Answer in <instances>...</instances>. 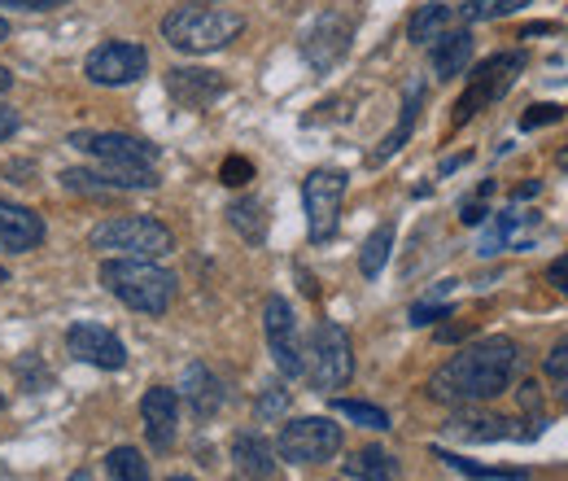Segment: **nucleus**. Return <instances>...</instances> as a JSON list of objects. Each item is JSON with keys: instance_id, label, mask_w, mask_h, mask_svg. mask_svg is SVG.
Instances as JSON below:
<instances>
[{"instance_id": "1", "label": "nucleus", "mask_w": 568, "mask_h": 481, "mask_svg": "<svg viewBox=\"0 0 568 481\" xmlns=\"http://www.w3.org/2000/svg\"><path fill=\"white\" fill-rule=\"evenodd\" d=\"M516 368H520V350L507 338H486L477 345H464L455 359H446L433 381H428V394L437 403H486L507 394V385L516 381Z\"/></svg>"}, {"instance_id": "2", "label": "nucleus", "mask_w": 568, "mask_h": 481, "mask_svg": "<svg viewBox=\"0 0 568 481\" xmlns=\"http://www.w3.org/2000/svg\"><path fill=\"white\" fill-rule=\"evenodd\" d=\"M101 284L132 311L141 315H162L175 298V275L158 268V259H105L101 263Z\"/></svg>"}, {"instance_id": "3", "label": "nucleus", "mask_w": 568, "mask_h": 481, "mask_svg": "<svg viewBox=\"0 0 568 481\" xmlns=\"http://www.w3.org/2000/svg\"><path fill=\"white\" fill-rule=\"evenodd\" d=\"M245 31V18L232 9H211V4H180L162 18V36L180 53H219Z\"/></svg>"}, {"instance_id": "4", "label": "nucleus", "mask_w": 568, "mask_h": 481, "mask_svg": "<svg viewBox=\"0 0 568 481\" xmlns=\"http://www.w3.org/2000/svg\"><path fill=\"white\" fill-rule=\"evenodd\" d=\"M92 245L97 250H114L119 259H166L175 250V237L166 223L149 219V214H119L92 228Z\"/></svg>"}, {"instance_id": "5", "label": "nucleus", "mask_w": 568, "mask_h": 481, "mask_svg": "<svg viewBox=\"0 0 568 481\" xmlns=\"http://www.w3.org/2000/svg\"><path fill=\"white\" fill-rule=\"evenodd\" d=\"M302 377H306L320 394H333V390H342V385L355 377V350H351V338H346L342 324L324 320V324L311 333Z\"/></svg>"}, {"instance_id": "6", "label": "nucleus", "mask_w": 568, "mask_h": 481, "mask_svg": "<svg viewBox=\"0 0 568 481\" xmlns=\"http://www.w3.org/2000/svg\"><path fill=\"white\" fill-rule=\"evenodd\" d=\"M342 202H346V176L333 167H320L302 184V207H306V232L315 245H328L342 223Z\"/></svg>"}, {"instance_id": "7", "label": "nucleus", "mask_w": 568, "mask_h": 481, "mask_svg": "<svg viewBox=\"0 0 568 481\" xmlns=\"http://www.w3.org/2000/svg\"><path fill=\"white\" fill-rule=\"evenodd\" d=\"M520 70H525V58H520V53H495V58H486L481 67L473 70L464 97L455 101V119H450V128H464L473 114H481L486 106H495L498 97L520 79Z\"/></svg>"}, {"instance_id": "8", "label": "nucleus", "mask_w": 568, "mask_h": 481, "mask_svg": "<svg viewBox=\"0 0 568 481\" xmlns=\"http://www.w3.org/2000/svg\"><path fill=\"white\" fill-rule=\"evenodd\" d=\"M276 451L288 464H324L342 451V424H333L328 415H302L288 420L276 438Z\"/></svg>"}, {"instance_id": "9", "label": "nucleus", "mask_w": 568, "mask_h": 481, "mask_svg": "<svg viewBox=\"0 0 568 481\" xmlns=\"http://www.w3.org/2000/svg\"><path fill=\"white\" fill-rule=\"evenodd\" d=\"M71 144L88 153L101 167H123V171H158V144L128 132H71Z\"/></svg>"}, {"instance_id": "10", "label": "nucleus", "mask_w": 568, "mask_h": 481, "mask_svg": "<svg viewBox=\"0 0 568 481\" xmlns=\"http://www.w3.org/2000/svg\"><path fill=\"white\" fill-rule=\"evenodd\" d=\"M144 70H149V53L132 40H105L88 53L83 74L97 83V88H123V83H136Z\"/></svg>"}, {"instance_id": "11", "label": "nucleus", "mask_w": 568, "mask_h": 481, "mask_svg": "<svg viewBox=\"0 0 568 481\" xmlns=\"http://www.w3.org/2000/svg\"><path fill=\"white\" fill-rule=\"evenodd\" d=\"M351 40H355V18L342 13V9H328L315 18V27L306 31L302 40V58L315 70H333L346 53H351Z\"/></svg>"}, {"instance_id": "12", "label": "nucleus", "mask_w": 568, "mask_h": 481, "mask_svg": "<svg viewBox=\"0 0 568 481\" xmlns=\"http://www.w3.org/2000/svg\"><path fill=\"white\" fill-rule=\"evenodd\" d=\"M263 329H267V345H272V359L284 377H302L306 368V350L297 338V320H293V307L284 298H267L263 307Z\"/></svg>"}, {"instance_id": "13", "label": "nucleus", "mask_w": 568, "mask_h": 481, "mask_svg": "<svg viewBox=\"0 0 568 481\" xmlns=\"http://www.w3.org/2000/svg\"><path fill=\"white\" fill-rule=\"evenodd\" d=\"M62 184L71 193H136V189H158V171H123V167H101V171H88V167H74L62 176Z\"/></svg>"}, {"instance_id": "14", "label": "nucleus", "mask_w": 568, "mask_h": 481, "mask_svg": "<svg viewBox=\"0 0 568 481\" xmlns=\"http://www.w3.org/2000/svg\"><path fill=\"white\" fill-rule=\"evenodd\" d=\"M67 345L79 363H92V368H105V372H119L128 363V345L119 342L105 324H74L67 333Z\"/></svg>"}, {"instance_id": "15", "label": "nucleus", "mask_w": 568, "mask_h": 481, "mask_svg": "<svg viewBox=\"0 0 568 481\" xmlns=\"http://www.w3.org/2000/svg\"><path fill=\"white\" fill-rule=\"evenodd\" d=\"M141 415H144V433H149L153 451H171V447H175V420H180V399H175V390L153 385L141 399Z\"/></svg>"}, {"instance_id": "16", "label": "nucleus", "mask_w": 568, "mask_h": 481, "mask_svg": "<svg viewBox=\"0 0 568 481\" xmlns=\"http://www.w3.org/2000/svg\"><path fill=\"white\" fill-rule=\"evenodd\" d=\"M44 241V219L18 202H0V254H27Z\"/></svg>"}, {"instance_id": "17", "label": "nucleus", "mask_w": 568, "mask_h": 481, "mask_svg": "<svg viewBox=\"0 0 568 481\" xmlns=\"http://www.w3.org/2000/svg\"><path fill=\"white\" fill-rule=\"evenodd\" d=\"M166 92H171L180 106L202 110V106H211V101H219V97L227 92V83H223V74H219V70L180 67V70H171V74H166Z\"/></svg>"}, {"instance_id": "18", "label": "nucleus", "mask_w": 568, "mask_h": 481, "mask_svg": "<svg viewBox=\"0 0 568 481\" xmlns=\"http://www.w3.org/2000/svg\"><path fill=\"white\" fill-rule=\"evenodd\" d=\"M420 110H425V83L416 79L412 88H407V97H403V114H398V123H394V132L381 140L376 149H372V167H381V162H389L407 140H412V132H416V123H420Z\"/></svg>"}, {"instance_id": "19", "label": "nucleus", "mask_w": 568, "mask_h": 481, "mask_svg": "<svg viewBox=\"0 0 568 481\" xmlns=\"http://www.w3.org/2000/svg\"><path fill=\"white\" fill-rule=\"evenodd\" d=\"M473 62V31L450 27L442 40H433V74L437 79H455Z\"/></svg>"}, {"instance_id": "20", "label": "nucleus", "mask_w": 568, "mask_h": 481, "mask_svg": "<svg viewBox=\"0 0 568 481\" xmlns=\"http://www.w3.org/2000/svg\"><path fill=\"white\" fill-rule=\"evenodd\" d=\"M184 399H189L193 415H202V420H211L223 408V385H219V377L206 363H189L184 368Z\"/></svg>"}, {"instance_id": "21", "label": "nucleus", "mask_w": 568, "mask_h": 481, "mask_svg": "<svg viewBox=\"0 0 568 481\" xmlns=\"http://www.w3.org/2000/svg\"><path fill=\"white\" fill-rule=\"evenodd\" d=\"M525 228H534V214H520V210H503L495 214V223L486 228V237H481V245H477V254L481 259H490L498 250H516V245H525Z\"/></svg>"}, {"instance_id": "22", "label": "nucleus", "mask_w": 568, "mask_h": 481, "mask_svg": "<svg viewBox=\"0 0 568 481\" xmlns=\"http://www.w3.org/2000/svg\"><path fill=\"white\" fill-rule=\"evenodd\" d=\"M232 455H236V469H241L245 478H254V481H263L272 469H276L272 447H267V438H263V433H236Z\"/></svg>"}, {"instance_id": "23", "label": "nucleus", "mask_w": 568, "mask_h": 481, "mask_svg": "<svg viewBox=\"0 0 568 481\" xmlns=\"http://www.w3.org/2000/svg\"><path fill=\"white\" fill-rule=\"evenodd\" d=\"M450 27H455V9L442 4V0H433V4H420V9L412 13L407 36H412V44H433V40H442Z\"/></svg>"}, {"instance_id": "24", "label": "nucleus", "mask_w": 568, "mask_h": 481, "mask_svg": "<svg viewBox=\"0 0 568 481\" xmlns=\"http://www.w3.org/2000/svg\"><path fill=\"white\" fill-rule=\"evenodd\" d=\"M455 438H468V442H498V438H520V429H511V420L503 415H455L446 424Z\"/></svg>"}, {"instance_id": "25", "label": "nucleus", "mask_w": 568, "mask_h": 481, "mask_svg": "<svg viewBox=\"0 0 568 481\" xmlns=\"http://www.w3.org/2000/svg\"><path fill=\"white\" fill-rule=\"evenodd\" d=\"M346 478L355 481H394L398 478V460L381 447H367V451H355L346 460Z\"/></svg>"}, {"instance_id": "26", "label": "nucleus", "mask_w": 568, "mask_h": 481, "mask_svg": "<svg viewBox=\"0 0 568 481\" xmlns=\"http://www.w3.org/2000/svg\"><path fill=\"white\" fill-rule=\"evenodd\" d=\"M227 223H232L245 241H254V245H258V241L267 237V207H263L258 198H241L236 207H227Z\"/></svg>"}, {"instance_id": "27", "label": "nucleus", "mask_w": 568, "mask_h": 481, "mask_svg": "<svg viewBox=\"0 0 568 481\" xmlns=\"http://www.w3.org/2000/svg\"><path fill=\"white\" fill-rule=\"evenodd\" d=\"M389 250H394V223H381L367 241H363V254H358V272L363 275H381V268L389 263Z\"/></svg>"}, {"instance_id": "28", "label": "nucleus", "mask_w": 568, "mask_h": 481, "mask_svg": "<svg viewBox=\"0 0 568 481\" xmlns=\"http://www.w3.org/2000/svg\"><path fill=\"white\" fill-rule=\"evenodd\" d=\"M446 469H455V473H464V478H486V481H525V469H486V464H473V460H464V455H450V451H433Z\"/></svg>"}, {"instance_id": "29", "label": "nucleus", "mask_w": 568, "mask_h": 481, "mask_svg": "<svg viewBox=\"0 0 568 481\" xmlns=\"http://www.w3.org/2000/svg\"><path fill=\"white\" fill-rule=\"evenodd\" d=\"M525 4H534V0H468L459 9V18L464 22H498V18H507V13L525 9Z\"/></svg>"}, {"instance_id": "30", "label": "nucleus", "mask_w": 568, "mask_h": 481, "mask_svg": "<svg viewBox=\"0 0 568 481\" xmlns=\"http://www.w3.org/2000/svg\"><path fill=\"white\" fill-rule=\"evenodd\" d=\"M333 412L346 415V420H355V424H363V429H389V415L381 412L376 403H358V399H333Z\"/></svg>"}, {"instance_id": "31", "label": "nucleus", "mask_w": 568, "mask_h": 481, "mask_svg": "<svg viewBox=\"0 0 568 481\" xmlns=\"http://www.w3.org/2000/svg\"><path fill=\"white\" fill-rule=\"evenodd\" d=\"M110 473L114 481H149V464L136 447H119V451H110Z\"/></svg>"}, {"instance_id": "32", "label": "nucleus", "mask_w": 568, "mask_h": 481, "mask_svg": "<svg viewBox=\"0 0 568 481\" xmlns=\"http://www.w3.org/2000/svg\"><path fill=\"white\" fill-rule=\"evenodd\" d=\"M490 193H495V180L477 184V193H473V198L459 207V219H464L468 228H477V223H486V219H490V207H486V202H490Z\"/></svg>"}, {"instance_id": "33", "label": "nucleus", "mask_w": 568, "mask_h": 481, "mask_svg": "<svg viewBox=\"0 0 568 481\" xmlns=\"http://www.w3.org/2000/svg\"><path fill=\"white\" fill-rule=\"evenodd\" d=\"M219 180H223L227 189H241V184H250V180H254V162H250V158H241V153H232V158H223Z\"/></svg>"}, {"instance_id": "34", "label": "nucleus", "mask_w": 568, "mask_h": 481, "mask_svg": "<svg viewBox=\"0 0 568 481\" xmlns=\"http://www.w3.org/2000/svg\"><path fill=\"white\" fill-rule=\"evenodd\" d=\"M560 119H565V110L542 101V106H529V110L520 114V128H525V132H534V128H547V123H560Z\"/></svg>"}, {"instance_id": "35", "label": "nucleus", "mask_w": 568, "mask_h": 481, "mask_svg": "<svg viewBox=\"0 0 568 481\" xmlns=\"http://www.w3.org/2000/svg\"><path fill=\"white\" fill-rule=\"evenodd\" d=\"M433 320H450V307L437 302V293H433L428 302H416V307H412V324H433Z\"/></svg>"}, {"instance_id": "36", "label": "nucleus", "mask_w": 568, "mask_h": 481, "mask_svg": "<svg viewBox=\"0 0 568 481\" xmlns=\"http://www.w3.org/2000/svg\"><path fill=\"white\" fill-rule=\"evenodd\" d=\"M284 412H288V394H284L281 385H267V394L258 399V420H272V415Z\"/></svg>"}, {"instance_id": "37", "label": "nucleus", "mask_w": 568, "mask_h": 481, "mask_svg": "<svg viewBox=\"0 0 568 481\" xmlns=\"http://www.w3.org/2000/svg\"><path fill=\"white\" fill-rule=\"evenodd\" d=\"M547 377L556 381H568V342H560L551 354H547Z\"/></svg>"}, {"instance_id": "38", "label": "nucleus", "mask_w": 568, "mask_h": 481, "mask_svg": "<svg viewBox=\"0 0 568 481\" xmlns=\"http://www.w3.org/2000/svg\"><path fill=\"white\" fill-rule=\"evenodd\" d=\"M0 4H13V9H22V13H44V9H58V4H67V0H0Z\"/></svg>"}, {"instance_id": "39", "label": "nucleus", "mask_w": 568, "mask_h": 481, "mask_svg": "<svg viewBox=\"0 0 568 481\" xmlns=\"http://www.w3.org/2000/svg\"><path fill=\"white\" fill-rule=\"evenodd\" d=\"M18 128H22V119H18V110H9V106H0V140L18 137Z\"/></svg>"}, {"instance_id": "40", "label": "nucleus", "mask_w": 568, "mask_h": 481, "mask_svg": "<svg viewBox=\"0 0 568 481\" xmlns=\"http://www.w3.org/2000/svg\"><path fill=\"white\" fill-rule=\"evenodd\" d=\"M547 275H551V284H556V289H560V293L568 298V254H565V259H556Z\"/></svg>"}, {"instance_id": "41", "label": "nucleus", "mask_w": 568, "mask_h": 481, "mask_svg": "<svg viewBox=\"0 0 568 481\" xmlns=\"http://www.w3.org/2000/svg\"><path fill=\"white\" fill-rule=\"evenodd\" d=\"M538 193H542V184H538V180H529V184H520L511 198H516V202H529V198H538Z\"/></svg>"}, {"instance_id": "42", "label": "nucleus", "mask_w": 568, "mask_h": 481, "mask_svg": "<svg viewBox=\"0 0 568 481\" xmlns=\"http://www.w3.org/2000/svg\"><path fill=\"white\" fill-rule=\"evenodd\" d=\"M464 162H468V153H459V158H446V162H442V176H450V171H455V167H464Z\"/></svg>"}, {"instance_id": "43", "label": "nucleus", "mask_w": 568, "mask_h": 481, "mask_svg": "<svg viewBox=\"0 0 568 481\" xmlns=\"http://www.w3.org/2000/svg\"><path fill=\"white\" fill-rule=\"evenodd\" d=\"M9 88H13V74L0 67V92H9Z\"/></svg>"}, {"instance_id": "44", "label": "nucleus", "mask_w": 568, "mask_h": 481, "mask_svg": "<svg viewBox=\"0 0 568 481\" xmlns=\"http://www.w3.org/2000/svg\"><path fill=\"white\" fill-rule=\"evenodd\" d=\"M0 40H9V22L4 18H0Z\"/></svg>"}, {"instance_id": "45", "label": "nucleus", "mask_w": 568, "mask_h": 481, "mask_svg": "<svg viewBox=\"0 0 568 481\" xmlns=\"http://www.w3.org/2000/svg\"><path fill=\"white\" fill-rule=\"evenodd\" d=\"M560 167H568V149H565V153H560Z\"/></svg>"}, {"instance_id": "46", "label": "nucleus", "mask_w": 568, "mask_h": 481, "mask_svg": "<svg viewBox=\"0 0 568 481\" xmlns=\"http://www.w3.org/2000/svg\"><path fill=\"white\" fill-rule=\"evenodd\" d=\"M171 481H193V478H171Z\"/></svg>"}, {"instance_id": "47", "label": "nucleus", "mask_w": 568, "mask_h": 481, "mask_svg": "<svg viewBox=\"0 0 568 481\" xmlns=\"http://www.w3.org/2000/svg\"><path fill=\"white\" fill-rule=\"evenodd\" d=\"M0 408H4V399H0Z\"/></svg>"}]
</instances>
